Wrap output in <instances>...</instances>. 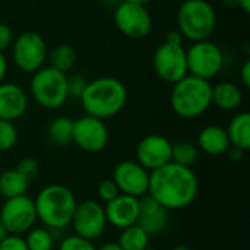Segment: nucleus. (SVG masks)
<instances>
[{
    "mask_svg": "<svg viewBox=\"0 0 250 250\" xmlns=\"http://www.w3.org/2000/svg\"><path fill=\"white\" fill-rule=\"evenodd\" d=\"M240 81L242 83L249 88L250 86V60H245V63L240 67Z\"/></svg>",
    "mask_w": 250,
    "mask_h": 250,
    "instance_id": "nucleus-35",
    "label": "nucleus"
},
{
    "mask_svg": "<svg viewBox=\"0 0 250 250\" xmlns=\"http://www.w3.org/2000/svg\"><path fill=\"white\" fill-rule=\"evenodd\" d=\"M47 42L38 32H23L12 42L13 63L23 73H34L41 69L47 60Z\"/></svg>",
    "mask_w": 250,
    "mask_h": 250,
    "instance_id": "nucleus-8",
    "label": "nucleus"
},
{
    "mask_svg": "<svg viewBox=\"0 0 250 250\" xmlns=\"http://www.w3.org/2000/svg\"><path fill=\"white\" fill-rule=\"evenodd\" d=\"M0 250H28V246L21 234H7L0 240Z\"/></svg>",
    "mask_w": 250,
    "mask_h": 250,
    "instance_id": "nucleus-33",
    "label": "nucleus"
},
{
    "mask_svg": "<svg viewBox=\"0 0 250 250\" xmlns=\"http://www.w3.org/2000/svg\"><path fill=\"white\" fill-rule=\"evenodd\" d=\"M6 75H7V60H6L4 54L0 53V82L4 81Z\"/></svg>",
    "mask_w": 250,
    "mask_h": 250,
    "instance_id": "nucleus-38",
    "label": "nucleus"
},
{
    "mask_svg": "<svg viewBox=\"0 0 250 250\" xmlns=\"http://www.w3.org/2000/svg\"><path fill=\"white\" fill-rule=\"evenodd\" d=\"M196 146L207 155L218 157L227 154L230 149V141L227 132L223 126L218 125H208L198 133Z\"/></svg>",
    "mask_w": 250,
    "mask_h": 250,
    "instance_id": "nucleus-19",
    "label": "nucleus"
},
{
    "mask_svg": "<svg viewBox=\"0 0 250 250\" xmlns=\"http://www.w3.org/2000/svg\"><path fill=\"white\" fill-rule=\"evenodd\" d=\"M26 242L28 250H53L54 248V234L47 227H32L26 231Z\"/></svg>",
    "mask_w": 250,
    "mask_h": 250,
    "instance_id": "nucleus-26",
    "label": "nucleus"
},
{
    "mask_svg": "<svg viewBox=\"0 0 250 250\" xmlns=\"http://www.w3.org/2000/svg\"><path fill=\"white\" fill-rule=\"evenodd\" d=\"M199 157V149L189 141H180L171 144V161L180 166L192 167Z\"/></svg>",
    "mask_w": 250,
    "mask_h": 250,
    "instance_id": "nucleus-27",
    "label": "nucleus"
},
{
    "mask_svg": "<svg viewBox=\"0 0 250 250\" xmlns=\"http://www.w3.org/2000/svg\"><path fill=\"white\" fill-rule=\"evenodd\" d=\"M18 142V130L13 122L0 120V152L13 149Z\"/></svg>",
    "mask_w": 250,
    "mask_h": 250,
    "instance_id": "nucleus-28",
    "label": "nucleus"
},
{
    "mask_svg": "<svg viewBox=\"0 0 250 250\" xmlns=\"http://www.w3.org/2000/svg\"><path fill=\"white\" fill-rule=\"evenodd\" d=\"M0 221L9 234H23L38 221L34 199L28 195L6 199L0 208Z\"/></svg>",
    "mask_w": 250,
    "mask_h": 250,
    "instance_id": "nucleus-12",
    "label": "nucleus"
},
{
    "mask_svg": "<svg viewBox=\"0 0 250 250\" xmlns=\"http://www.w3.org/2000/svg\"><path fill=\"white\" fill-rule=\"evenodd\" d=\"M88 81L82 75H73L67 76V98L69 100H81L85 88H86Z\"/></svg>",
    "mask_w": 250,
    "mask_h": 250,
    "instance_id": "nucleus-32",
    "label": "nucleus"
},
{
    "mask_svg": "<svg viewBox=\"0 0 250 250\" xmlns=\"http://www.w3.org/2000/svg\"><path fill=\"white\" fill-rule=\"evenodd\" d=\"M29 182L21 176L15 168H9L0 173V196L4 199L26 195Z\"/></svg>",
    "mask_w": 250,
    "mask_h": 250,
    "instance_id": "nucleus-22",
    "label": "nucleus"
},
{
    "mask_svg": "<svg viewBox=\"0 0 250 250\" xmlns=\"http://www.w3.org/2000/svg\"><path fill=\"white\" fill-rule=\"evenodd\" d=\"M47 136L56 146H67L73 139V120L67 116L53 119L47 126Z\"/></svg>",
    "mask_w": 250,
    "mask_h": 250,
    "instance_id": "nucleus-23",
    "label": "nucleus"
},
{
    "mask_svg": "<svg viewBox=\"0 0 250 250\" xmlns=\"http://www.w3.org/2000/svg\"><path fill=\"white\" fill-rule=\"evenodd\" d=\"M144 250H158V249H154V248H146V249Z\"/></svg>",
    "mask_w": 250,
    "mask_h": 250,
    "instance_id": "nucleus-45",
    "label": "nucleus"
},
{
    "mask_svg": "<svg viewBox=\"0 0 250 250\" xmlns=\"http://www.w3.org/2000/svg\"><path fill=\"white\" fill-rule=\"evenodd\" d=\"M166 41H167V42H171V44H182V42H183V37H182V34L176 29V31H170V32L166 35Z\"/></svg>",
    "mask_w": 250,
    "mask_h": 250,
    "instance_id": "nucleus-36",
    "label": "nucleus"
},
{
    "mask_svg": "<svg viewBox=\"0 0 250 250\" xmlns=\"http://www.w3.org/2000/svg\"><path fill=\"white\" fill-rule=\"evenodd\" d=\"M170 105L176 116L185 120L198 119L212 105V85L209 81L186 75L173 83Z\"/></svg>",
    "mask_w": 250,
    "mask_h": 250,
    "instance_id": "nucleus-4",
    "label": "nucleus"
},
{
    "mask_svg": "<svg viewBox=\"0 0 250 250\" xmlns=\"http://www.w3.org/2000/svg\"><path fill=\"white\" fill-rule=\"evenodd\" d=\"M113 182L119 188L120 193L142 198L148 195L149 171L138 161L125 160L120 161L113 170Z\"/></svg>",
    "mask_w": 250,
    "mask_h": 250,
    "instance_id": "nucleus-14",
    "label": "nucleus"
},
{
    "mask_svg": "<svg viewBox=\"0 0 250 250\" xmlns=\"http://www.w3.org/2000/svg\"><path fill=\"white\" fill-rule=\"evenodd\" d=\"M170 223V211L158 204L152 196L139 198V215L136 224L149 236L161 234Z\"/></svg>",
    "mask_w": 250,
    "mask_h": 250,
    "instance_id": "nucleus-17",
    "label": "nucleus"
},
{
    "mask_svg": "<svg viewBox=\"0 0 250 250\" xmlns=\"http://www.w3.org/2000/svg\"><path fill=\"white\" fill-rule=\"evenodd\" d=\"M189 75L211 81L224 66V53L215 42L209 40L195 41L186 50Z\"/></svg>",
    "mask_w": 250,
    "mask_h": 250,
    "instance_id": "nucleus-7",
    "label": "nucleus"
},
{
    "mask_svg": "<svg viewBox=\"0 0 250 250\" xmlns=\"http://www.w3.org/2000/svg\"><path fill=\"white\" fill-rule=\"evenodd\" d=\"M177 28L192 42L209 40L217 28V12L208 0H185L177 10Z\"/></svg>",
    "mask_w": 250,
    "mask_h": 250,
    "instance_id": "nucleus-5",
    "label": "nucleus"
},
{
    "mask_svg": "<svg viewBox=\"0 0 250 250\" xmlns=\"http://www.w3.org/2000/svg\"><path fill=\"white\" fill-rule=\"evenodd\" d=\"M97 250H123L120 248V245L117 242H107V243H103L100 248H97Z\"/></svg>",
    "mask_w": 250,
    "mask_h": 250,
    "instance_id": "nucleus-39",
    "label": "nucleus"
},
{
    "mask_svg": "<svg viewBox=\"0 0 250 250\" xmlns=\"http://www.w3.org/2000/svg\"><path fill=\"white\" fill-rule=\"evenodd\" d=\"M199 193V180L192 167L173 161L149 171L148 195L168 211L192 205Z\"/></svg>",
    "mask_w": 250,
    "mask_h": 250,
    "instance_id": "nucleus-1",
    "label": "nucleus"
},
{
    "mask_svg": "<svg viewBox=\"0 0 250 250\" xmlns=\"http://www.w3.org/2000/svg\"><path fill=\"white\" fill-rule=\"evenodd\" d=\"M136 161L148 171L171 161V142L163 135H148L136 146Z\"/></svg>",
    "mask_w": 250,
    "mask_h": 250,
    "instance_id": "nucleus-15",
    "label": "nucleus"
},
{
    "mask_svg": "<svg viewBox=\"0 0 250 250\" xmlns=\"http://www.w3.org/2000/svg\"><path fill=\"white\" fill-rule=\"evenodd\" d=\"M113 18L116 28L130 40L146 38L152 29V16L145 4L119 1Z\"/></svg>",
    "mask_w": 250,
    "mask_h": 250,
    "instance_id": "nucleus-9",
    "label": "nucleus"
},
{
    "mask_svg": "<svg viewBox=\"0 0 250 250\" xmlns=\"http://www.w3.org/2000/svg\"><path fill=\"white\" fill-rule=\"evenodd\" d=\"M171 250H192L190 248H188V246H176V248H173Z\"/></svg>",
    "mask_w": 250,
    "mask_h": 250,
    "instance_id": "nucleus-44",
    "label": "nucleus"
},
{
    "mask_svg": "<svg viewBox=\"0 0 250 250\" xmlns=\"http://www.w3.org/2000/svg\"><path fill=\"white\" fill-rule=\"evenodd\" d=\"M230 145L243 151H249L250 148V113L240 111L237 113L229 123L226 129Z\"/></svg>",
    "mask_w": 250,
    "mask_h": 250,
    "instance_id": "nucleus-21",
    "label": "nucleus"
},
{
    "mask_svg": "<svg viewBox=\"0 0 250 250\" xmlns=\"http://www.w3.org/2000/svg\"><path fill=\"white\" fill-rule=\"evenodd\" d=\"M59 250H97V246L94 245V242L73 234V236H66L64 239L60 240Z\"/></svg>",
    "mask_w": 250,
    "mask_h": 250,
    "instance_id": "nucleus-29",
    "label": "nucleus"
},
{
    "mask_svg": "<svg viewBox=\"0 0 250 250\" xmlns=\"http://www.w3.org/2000/svg\"><path fill=\"white\" fill-rule=\"evenodd\" d=\"M29 91L38 105L47 110H57L69 100L67 75L51 66H42L32 73Z\"/></svg>",
    "mask_w": 250,
    "mask_h": 250,
    "instance_id": "nucleus-6",
    "label": "nucleus"
},
{
    "mask_svg": "<svg viewBox=\"0 0 250 250\" xmlns=\"http://www.w3.org/2000/svg\"><path fill=\"white\" fill-rule=\"evenodd\" d=\"M70 226L76 236L91 242L98 240L108 226L104 205L95 199L78 202Z\"/></svg>",
    "mask_w": 250,
    "mask_h": 250,
    "instance_id": "nucleus-10",
    "label": "nucleus"
},
{
    "mask_svg": "<svg viewBox=\"0 0 250 250\" xmlns=\"http://www.w3.org/2000/svg\"><path fill=\"white\" fill-rule=\"evenodd\" d=\"M120 1H130V3H139V4H146L152 0H120Z\"/></svg>",
    "mask_w": 250,
    "mask_h": 250,
    "instance_id": "nucleus-43",
    "label": "nucleus"
},
{
    "mask_svg": "<svg viewBox=\"0 0 250 250\" xmlns=\"http://www.w3.org/2000/svg\"><path fill=\"white\" fill-rule=\"evenodd\" d=\"M127 89L125 83L113 76L88 81L79 100L85 114L107 120L117 116L126 105Z\"/></svg>",
    "mask_w": 250,
    "mask_h": 250,
    "instance_id": "nucleus-2",
    "label": "nucleus"
},
{
    "mask_svg": "<svg viewBox=\"0 0 250 250\" xmlns=\"http://www.w3.org/2000/svg\"><path fill=\"white\" fill-rule=\"evenodd\" d=\"M97 195H98L101 202L107 204V202L113 201L116 196H119L120 190L116 186V183L113 182V179H104L97 186Z\"/></svg>",
    "mask_w": 250,
    "mask_h": 250,
    "instance_id": "nucleus-31",
    "label": "nucleus"
},
{
    "mask_svg": "<svg viewBox=\"0 0 250 250\" xmlns=\"http://www.w3.org/2000/svg\"><path fill=\"white\" fill-rule=\"evenodd\" d=\"M7 234H9V231L6 230L4 224H3V223L0 221V240H3V239H4V237L7 236Z\"/></svg>",
    "mask_w": 250,
    "mask_h": 250,
    "instance_id": "nucleus-42",
    "label": "nucleus"
},
{
    "mask_svg": "<svg viewBox=\"0 0 250 250\" xmlns=\"http://www.w3.org/2000/svg\"><path fill=\"white\" fill-rule=\"evenodd\" d=\"M227 152L230 154V157H231L233 161H240V160L245 157V152H246V151L239 149V148H234V146H230V149H229Z\"/></svg>",
    "mask_w": 250,
    "mask_h": 250,
    "instance_id": "nucleus-37",
    "label": "nucleus"
},
{
    "mask_svg": "<svg viewBox=\"0 0 250 250\" xmlns=\"http://www.w3.org/2000/svg\"><path fill=\"white\" fill-rule=\"evenodd\" d=\"M152 64L158 78L171 85L189 73L186 50L182 44H171L167 41L160 44L154 51Z\"/></svg>",
    "mask_w": 250,
    "mask_h": 250,
    "instance_id": "nucleus-11",
    "label": "nucleus"
},
{
    "mask_svg": "<svg viewBox=\"0 0 250 250\" xmlns=\"http://www.w3.org/2000/svg\"><path fill=\"white\" fill-rule=\"evenodd\" d=\"M149 239L151 236L144 229H141L138 224H133L120 230L117 243L123 250H144L149 248Z\"/></svg>",
    "mask_w": 250,
    "mask_h": 250,
    "instance_id": "nucleus-24",
    "label": "nucleus"
},
{
    "mask_svg": "<svg viewBox=\"0 0 250 250\" xmlns=\"http://www.w3.org/2000/svg\"><path fill=\"white\" fill-rule=\"evenodd\" d=\"M108 129L104 120L92 117V116H82L73 120V139L75 145L85 152L97 154L101 152L108 144Z\"/></svg>",
    "mask_w": 250,
    "mask_h": 250,
    "instance_id": "nucleus-13",
    "label": "nucleus"
},
{
    "mask_svg": "<svg viewBox=\"0 0 250 250\" xmlns=\"http://www.w3.org/2000/svg\"><path fill=\"white\" fill-rule=\"evenodd\" d=\"M15 170H16L21 176H23L28 182H31V180H34V179L40 174V163H38L35 158L26 157V158H22V160L16 164Z\"/></svg>",
    "mask_w": 250,
    "mask_h": 250,
    "instance_id": "nucleus-30",
    "label": "nucleus"
},
{
    "mask_svg": "<svg viewBox=\"0 0 250 250\" xmlns=\"http://www.w3.org/2000/svg\"><path fill=\"white\" fill-rule=\"evenodd\" d=\"M34 204L38 221L51 231H62L70 226L78 201L69 188L51 183L38 192Z\"/></svg>",
    "mask_w": 250,
    "mask_h": 250,
    "instance_id": "nucleus-3",
    "label": "nucleus"
},
{
    "mask_svg": "<svg viewBox=\"0 0 250 250\" xmlns=\"http://www.w3.org/2000/svg\"><path fill=\"white\" fill-rule=\"evenodd\" d=\"M50 66L63 73H69L76 64V51L70 44H57L47 56Z\"/></svg>",
    "mask_w": 250,
    "mask_h": 250,
    "instance_id": "nucleus-25",
    "label": "nucleus"
},
{
    "mask_svg": "<svg viewBox=\"0 0 250 250\" xmlns=\"http://www.w3.org/2000/svg\"><path fill=\"white\" fill-rule=\"evenodd\" d=\"M243 103V91L234 82H220L212 86V104L223 111H234Z\"/></svg>",
    "mask_w": 250,
    "mask_h": 250,
    "instance_id": "nucleus-20",
    "label": "nucleus"
},
{
    "mask_svg": "<svg viewBox=\"0 0 250 250\" xmlns=\"http://www.w3.org/2000/svg\"><path fill=\"white\" fill-rule=\"evenodd\" d=\"M28 108V95L13 82H0V120L15 122Z\"/></svg>",
    "mask_w": 250,
    "mask_h": 250,
    "instance_id": "nucleus-18",
    "label": "nucleus"
},
{
    "mask_svg": "<svg viewBox=\"0 0 250 250\" xmlns=\"http://www.w3.org/2000/svg\"><path fill=\"white\" fill-rule=\"evenodd\" d=\"M239 9H242L245 13L250 12V0H239Z\"/></svg>",
    "mask_w": 250,
    "mask_h": 250,
    "instance_id": "nucleus-40",
    "label": "nucleus"
},
{
    "mask_svg": "<svg viewBox=\"0 0 250 250\" xmlns=\"http://www.w3.org/2000/svg\"><path fill=\"white\" fill-rule=\"evenodd\" d=\"M13 32L9 25L0 22V53H4L7 48L12 47L13 42Z\"/></svg>",
    "mask_w": 250,
    "mask_h": 250,
    "instance_id": "nucleus-34",
    "label": "nucleus"
},
{
    "mask_svg": "<svg viewBox=\"0 0 250 250\" xmlns=\"http://www.w3.org/2000/svg\"><path fill=\"white\" fill-rule=\"evenodd\" d=\"M223 4L230 9H236L239 7V0H223Z\"/></svg>",
    "mask_w": 250,
    "mask_h": 250,
    "instance_id": "nucleus-41",
    "label": "nucleus"
},
{
    "mask_svg": "<svg viewBox=\"0 0 250 250\" xmlns=\"http://www.w3.org/2000/svg\"><path fill=\"white\" fill-rule=\"evenodd\" d=\"M105 218L114 229L123 230L136 224L139 215V198L120 193L104 205Z\"/></svg>",
    "mask_w": 250,
    "mask_h": 250,
    "instance_id": "nucleus-16",
    "label": "nucleus"
}]
</instances>
